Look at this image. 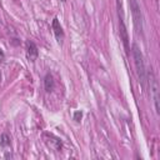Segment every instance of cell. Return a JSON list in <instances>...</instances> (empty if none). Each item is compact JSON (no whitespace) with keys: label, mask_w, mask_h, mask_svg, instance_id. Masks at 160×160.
<instances>
[{"label":"cell","mask_w":160,"mask_h":160,"mask_svg":"<svg viewBox=\"0 0 160 160\" xmlns=\"http://www.w3.org/2000/svg\"><path fill=\"white\" fill-rule=\"evenodd\" d=\"M133 56H134V61H135V66H136V73H138V76H139V83L143 86V89L146 90V85H148L146 75H148V73L145 70L143 54H141L139 47L136 44L133 45Z\"/></svg>","instance_id":"obj_1"},{"label":"cell","mask_w":160,"mask_h":160,"mask_svg":"<svg viewBox=\"0 0 160 160\" xmlns=\"http://www.w3.org/2000/svg\"><path fill=\"white\" fill-rule=\"evenodd\" d=\"M130 10H131V15H133V21H134V26L136 33L141 34L143 33V13H141V8L138 3V0H130Z\"/></svg>","instance_id":"obj_2"},{"label":"cell","mask_w":160,"mask_h":160,"mask_svg":"<svg viewBox=\"0 0 160 160\" xmlns=\"http://www.w3.org/2000/svg\"><path fill=\"white\" fill-rule=\"evenodd\" d=\"M117 6H118V16H119V33H120V38L123 40L125 50H127V53H129V35H128V30H127V26H125V23H124V13H123V8H121L120 0H118V2H117Z\"/></svg>","instance_id":"obj_3"},{"label":"cell","mask_w":160,"mask_h":160,"mask_svg":"<svg viewBox=\"0 0 160 160\" xmlns=\"http://www.w3.org/2000/svg\"><path fill=\"white\" fill-rule=\"evenodd\" d=\"M150 89H151V93H153L155 111H156V114H159V111H160V105H159V84H158V80H156V78H155V75L153 73H150Z\"/></svg>","instance_id":"obj_4"},{"label":"cell","mask_w":160,"mask_h":160,"mask_svg":"<svg viewBox=\"0 0 160 160\" xmlns=\"http://www.w3.org/2000/svg\"><path fill=\"white\" fill-rule=\"evenodd\" d=\"M25 47H26V56H28V59L30 61H35L38 59V56H39V50H38V47L35 45V43L28 40L26 44H25Z\"/></svg>","instance_id":"obj_5"},{"label":"cell","mask_w":160,"mask_h":160,"mask_svg":"<svg viewBox=\"0 0 160 160\" xmlns=\"http://www.w3.org/2000/svg\"><path fill=\"white\" fill-rule=\"evenodd\" d=\"M53 30H54V34H55V38L58 39V41L60 43L63 40V38H64V31H63V28L60 25L59 20L56 18L53 20Z\"/></svg>","instance_id":"obj_6"},{"label":"cell","mask_w":160,"mask_h":160,"mask_svg":"<svg viewBox=\"0 0 160 160\" xmlns=\"http://www.w3.org/2000/svg\"><path fill=\"white\" fill-rule=\"evenodd\" d=\"M44 84H45V89H47V91H51L54 89V79L50 74H48L47 76H45Z\"/></svg>","instance_id":"obj_7"},{"label":"cell","mask_w":160,"mask_h":160,"mask_svg":"<svg viewBox=\"0 0 160 160\" xmlns=\"http://www.w3.org/2000/svg\"><path fill=\"white\" fill-rule=\"evenodd\" d=\"M0 145H2V146L10 145V136L6 133H3L2 135H0Z\"/></svg>","instance_id":"obj_8"},{"label":"cell","mask_w":160,"mask_h":160,"mask_svg":"<svg viewBox=\"0 0 160 160\" xmlns=\"http://www.w3.org/2000/svg\"><path fill=\"white\" fill-rule=\"evenodd\" d=\"M82 118H83V111H80V110H78V111H75L74 113V120L75 121H80L82 120Z\"/></svg>","instance_id":"obj_9"},{"label":"cell","mask_w":160,"mask_h":160,"mask_svg":"<svg viewBox=\"0 0 160 160\" xmlns=\"http://www.w3.org/2000/svg\"><path fill=\"white\" fill-rule=\"evenodd\" d=\"M4 59H5V55H4L3 50L0 49V63H3V61H4Z\"/></svg>","instance_id":"obj_10"},{"label":"cell","mask_w":160,"mask_h":160,"mask_svg":"<svg viewBox=\"0 0 160 160\" xmlns=\"http://www.w3.org/2000/svg\"><path fill=\"white\" fill-rule=\"evenodd\" d=\"M60 2H63V3H65V2H66V0H60Z\"/></svg>","instance_id":"obj_11"},{"label":"cell","mask_w":160,"mask_h":160,"mask_svg":"<svg viewBox=\"0 0 160 160\" xmlns=\"http://www.w3.org/2000/svg\"><path fill=\"white\" fill-rule=\"evenodd\" d=\"M0 79H2V75H0Z\"/></svg>","instance_id":"obj_12"}]
</instances>
